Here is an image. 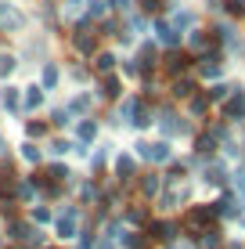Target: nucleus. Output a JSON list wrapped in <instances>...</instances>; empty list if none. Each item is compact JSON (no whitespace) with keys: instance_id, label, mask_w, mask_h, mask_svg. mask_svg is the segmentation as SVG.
Masks as SVG:
<instances>
[{"instance_id":"f257e3e1","label":"nucleus","mask_w":245,"mask_h":249,"mask_svg":"<svg viewBox=\"0 0 245 249\" xmlns=\"http://www.w3.org/2000/svg\"><path fill=\"white\" fill-rule=\"evenodd\" d=\"M242 112H245V94H234V98L224 105V116H227V119H238Z\"/></svg>"},{"instance_id":"f03ea898","label":"nucleus","mask_w":245,"mask_h":249,"mask_svg":"<svg viewBox=\"0 0 245 249\" xmlns=\"http://www.w3.org/2000/svg\"><path fill=\"white\" fill-rule=\"evenodd\" d=\"M7 25H11V29H18V25H22V15L11 11V7H0V29H7Z\"/></svg>"},{"instance_id":"7ed1b4c3","label":"nucleus","mask_w":245,"mask_h":249,"mask_svg":"<svg viewBox=\"0 0 245 249\" xmlns=\"http://www.w3.org/2000/svg\"><path fill=\"white\" fill-rule=\"evenodd\" d=\"M209 213H213L209 206H198V210H191V213H188V228H202V224L209 220Z\"/></svg>"},{"instance_id":"20e7f679","label":"nucleus","mask_w":245,"mask_h":249,"mask_svg":"<svg viewBox=\"0 0 245 249\" xmlns=\"http://www.w3.org/2000/svg\"><path fill=\"white\" fill-rule=\"evenodd\" d=\"M58 231H62L65 238H69V235H76V210H69L62 220H58Z\"/></svg>"},{"instance_id":"39448f33","label":"nucleus","mask_w":245,"mask_h":249,"mask_svg":"<svg viewBox=\"0 0 245 249\" xmlns=\"http://www.w3.org/2000/svg\"><path fill=\"white\" fill-rule=\"evenodd\" d=\"M72 44H76V47H80V51H83V54H87V51H94V36H90V33H87V29H80V33H76V40H72Z\"/></svg>"},{"instance_id":"423d86ee","label":"nucleus","mask_w":245,"mask_h":249,"mask_svg":"<svg viewBox=\"0 0 245 249\" xmlns=\"http://www.w3.org/2000/svg\"><path fill=\"white\" fill-rule=\"evenodd\" d=\"M148 156L155 159V162H166V159H170V144H163V141H159V144H148Z\"/></svg>"},{"instance_id":"0eeeda50","label":"nucleus","mask_w":245,"mask_h":249,"mask_svg":"<svg viewBox=\"0 0 245 249\" xmlns=\"http://www.w3.org/2000/svg\"><path fill=\"white\" fill-rule=\"evenodd\" d=\"M155 29H159V40H163V44H170V47L177 44V33H173V25H170V22H159Z\"/></svg>"},{"instance_id":"6e6552de","label":"nucleus","mask_w":245,"mask_h":249,"mask_svg":"<svg viewBox=\"0 0 245 249\" xmlns=\"http://www.w3.org/2000/svg\"><path fill=\"white\" fill-rule=\"evenodd\" d=\"M216 72H220V62H216L213 54H206L202 58V76H216Z\"/></svg>"},{"instance_id":"1a4fd4ad","label":"nucleus","mask_w":245,"mask_h":249,"mask_svg":"<svg viewBox=\"0 0 245 249\" xmlns=\"http://www.w3.org/2000/svg\"><path fill=\"white\" fill-rule=\"evenodd\" d=\"M202 246L216 249V246H220V231H202Z\"/></svg>"},{"instance_id":"9d476101","label":"nucleus","mask_w":245,"mask_h":249,"mask_svg":"<svg viewBox=\"0 0 245 249\" xmlns=\"http://www.w3.org/2000/svg\"><path fill=\"white\" fill-rule=\"evenodd\" d=\"M191 90H195V87H191V80H177V83H173V94H177V98H188Z\"/></svg>"},{"instance_id":"9b49d317","label":"nucleus","mask_w":245,"mask_h":249,"mask_svg":"<svg viewBox=\"0 0 245 249\" xmlns=\"http://www.w3.org/2000/svg\"><path fill=\"white\" fill-rule=\"evenodd\" d=\"M148 65H155V51H151V47H145L141 58H137V69H148Z\"/></svg>"},{"instance_id":"f8f14e48","label":"nucleus","mask_w":245,"mask_h":249,"mask_svg":"<svg viewBox=\"0 0 245 249\" xmlns=\"http://www.w3.org/2000/svg\"><path fill=\"white\" fill-rule=\"evenodd\" d=\"M40 101H44V94H40V87H29V94H25V105H29V108H36Z\"/></svg>"},{"instance_id":"ddd939ff","label":"nucleus","mask_w":245,"mask_h":249,"mask_svg":"<svg viewBox=\"0 0 245 249\" xmlns=\"http://www.w3.org/2000/svg\"><path fill=\"white\" fill-rule=\"evenodd\" d=\"M115 170H119V177H126V174H133V159H130V156H123L119 162H115Z\"/></svg>"},{"instance_id":"4468645a","label":"nucleus","mask_w":245,"mask_h":249,"mask_svg":"<svg viewBox=\"0 0 245 249\" xmlns=\"http://www.w3.org/2000/svg\"><path fill=\"white\" fill-rule=\"evenodd\" d=\"M4 105H7V108H18V90H15V87L4 90Z\"/></svg>"},{"instance_id":"2eb2a0df","label":"nucleus","mask_w":245,"mask_h":249,"mask_svg":"<svg viewBox=\"0 0 245 249\" xmlns=\"http://www.w3.org/2000/svg\"><path fill=\"white\" fill-rule=\"evenodd\" d=\"M11 69H15V58L11 54H0V76H11Z\"/></svg>"},{"instance_id":"dca6fc26","label":"nucleus","mask_w":245,"mask_h":249,"mask_svg":"<svg viewBox=\"0 0 245 249\" xmlns=\"http://www.w3.org/2000/svg\"><path fill=\"white\" fill-rule=\"evenodd\" d=\"M112 65H115L112 54H98V69H101V72H112Z\"/></svg>"},{"instance_id":"f3484780","label":"nucleus","mask_w":245,"mask_h":249,"mask_svg":"<svg viewBox=\"0 0 245 249\" xmlns=\"http://www.w3.org/2000/svg\"><path fill=\"white\" fill-rule=\"evenodd\" d=\"M54 83H58V69L47 65V69H44V87H54Z\"/></svg>"},{"instance_id":"a211bd4d","label":"nucleus","mask_w":245,"mask_h":249,"mask_svg":"<svg viewBox=\"0 0 245 249\" xmlns=\"http://www.w3.org/2000/svg\"><path fill=\"white\" fill-rule=\"evenodd\" d=\"M141 188H145V195H155V192H159V177H145Z\"/></svg>"},{"instance_id":"6ab92c4d","label":"nucleus","mask_w":245,"mask_h":249,"mask_svg":"<svg viewBox=\"0 0 245 249\" xmlns=\"http://www.w3.org/2000/svg\"><path fill=\"white\" fill-rule=\"evenodd\" d=\"M227 11L231 15H245V0H227Z\"/></svg>"},{"instance_id":"aec40b11","label":"nucleus","mask_w":245,"mask_h":249,"mask_svg":"<svg viewBox=\"0 0 245 249\" xmlns=\"http://www.w3.org/2000/svg\"><path fill=\"white\" fill-rule=\"evenodd\" d=\"M184 65H188V58H184V54H173V58H170V69H173V72H180Z\"/></svg>"},{"instance_id":"412c9836","label":"nucleus","mask_w":245,"mask_h":249,"mask_svg":"<svg viewBox=\"0 0 245 249\" xmlns=\"http://www.w3.org/2000/svg\"><path fill=\"white\" fill-rule=\"evenodd\" d=\"M227 90H231V87H213L206 98H209V101H220V98H227Z\"/></svg>"},{"instance_id":"4be33fe9","label":"nucleus","mask_w":245,"mask_h":249,"mask_svg":"<svg viewBox=\"0 0 245 249\" xmlns=\"http://www.w3.org/2000/svg\"><path fill=\"white\" fill-rule=\"evenodd\" d=\"M105 94H108V98H115V94H119V80H105Z\"/></svg>"},{"instance_id":"5701e85b","label":"nucleus","mask_w":245,"mask_h":249,"mask_svg":"<svg viewBox=\"0 0 245 249\" xmlns=\"http://www.w3.org/2000/svg\"><path fill=\"white\" fill-rule=\"evenodd\" d=\"M22 156L29 159V162H36V159H40V148H33V144H25V148H22Z\"/></svg>"},{"instance_id":"b1692460","label":"nucleus","mask_w":245,"mask_h":249,"mask_svg":"<svg viewBox=\"0 0 245 249\" xmlns=\"http://www.w3.org/2000/svg\"><path fill=\"white\" fill-rule=\"evenodd\" d=\"M133 112H137V101H133V98L123 101V112H119V116H133Z\"/></svg>"},{"instance_id":"393cba45","label":"nucleus","mask_w":245,"mask_h":249,"mask_svg":"<svg viewBox=\"0 0 245 249\" xmlns=\"http://www.w3.org/2000/svg\"><path fill=\"white\" fill-rule=\"evenodd\" d=\"M94 130H98L94 123H83V126H80V137H87V141H90V137H94Z\"/></svg>"},{"instance_id":"a878e982","label":"nucleus","mask_w":245,"mask_h":249,"mask_svg":"<svg viewBox=\"0 0 245 249\" xmlns=\"http://www.w3.org/2000/svg\"><path fill=\"white\" fill-rule=\"evenodd\" d=\"M133 123H137V126H148V123H151V116L145 112V108H137V119H133Z\"/></svg>"},{"instance_id":"bb28decb","label":"nucleus","mask_w":245,"mask_h":249,"mask_svg":"<svg viewBox=\"0 0 245 249\" xmlns=\"http://www.w3.org/2000/svg\"><path fill=\"white\" fill-rule=\"evenodd\" d=\"M101 11H105V0H94V4H90V18H98Z\"/></svg>"},{"instance_id":"cd10ccee","label":"nucleus","mask_w":245,"mask_h":249,"mask_svg":"<svg viewBox=\"0 0 245 249\" xmlns=\"http://www.w3.org/2000/svg\"><path fill=\"white\" fill-rule=\"evenodd\" d=\"M206 181H224V174H220V166H213V170H206Z\"/></svg>"},{"instance_id":"c85d7f7f","label":"nucleus","mask_w":245,"mask_h":249,"mask_svg":"<svg viewBox=\"0 0 245 249\" xmlns=\"http://www.w3.org/2000/svg\"><path fill=\"white\" fill-rule=\"evenodd\" d=\"M115 4H119V7H126V4H130V0H115Z\"/></svg>"},{"instance_id":"c756f323","label":"nucleus","mask_w":245,"mask_h":249,"mask_svg":"<svg viewBox=\"0 0 245 249\" xmlns=\"http://www.w3.org/2000/svg\"><path fill=\"white\" fill-rule=\"evenodd\" d=\"M69 4H80V0H69Z\"/></svg>"}]
</instances>
